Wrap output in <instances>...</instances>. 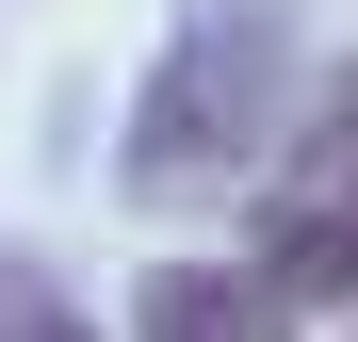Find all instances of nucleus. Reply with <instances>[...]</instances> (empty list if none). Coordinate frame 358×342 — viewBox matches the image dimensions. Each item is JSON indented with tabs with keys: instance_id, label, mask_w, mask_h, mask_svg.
<instances>
[{
	"instance_id": "1",
	"label": "nucleus",
	"mask_w": 358,
	"mask_h": 342,
	"mask_svg": "<svg viewBox=\"0 0 358 342\" xmlns=\"http://www.w3.org/2000/svg\"><path fill=\"white\" fill-rule=\"evenodd\" d=\"M293 0H196V17L163 33V66L131 98V131H114V180L147 212H196L228 180H261V147L293 131Z\"/></svg>"
},
{
	"instance_id": "2",
	"label": "nucleus",
	"mask_w": 358,
	"mask_h": 342,
	"mask_svg": "<svg viewBox=\"0 0 358 342\" xmlns=\"http://www.w3.org/2000/svg\"><path fill=\"white\" fill-rule=\"evenodd\" d=\"M245 261L293 310H358V180H277L245 196Z\"/></svg>"
},
{
	"instance_id": "3",
	"label": "nucleus",
	"mask_w": 358,
	"mask_h": 342,
	"mask_svg": "<svg viewBox=\"0 0 358 342\" xmlns=\"http://www.w3.org/2000/svg\"><path fill=\"white\" fill-rule=\"evenodd\" d=\"M131 342H310V310H293L261 261H147Z\"/></svg>"
},
{
	"instance_id": "4",
	"label": "nucleus",
	"mask_w": 358,
	"mask_h": 342,
	"mask_svg": "<svg viewBox=\"0 0 358 342\" xmlns=\"http://www.w3.org/2000/svg\"><path fill=\"white\" fill-rule=\"evenodd\" d=\"M0 342H98V326H82V294H66L33 245H0Z\"/></svg>"
},
{
	"instance_id": "5",
	"label": "nucleus",
	"mask_w": 358,
	"mask_h": 342,
	"mask_svg": "<svg viewBox=\"0 0 358 342\" xmlns=\"http://www.w3.org/2000/svg\"><path fill=\"white\" fill-rule=\"evenodd\" d=\"M293 180H358V66H342L310 114H293Z\"/></svg>"
}]
</instances>
